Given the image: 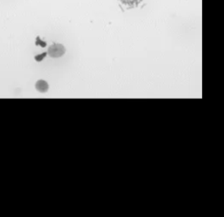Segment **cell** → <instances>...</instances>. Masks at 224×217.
I'll return each mask as SVG.
<instances>
[{"label":"cell","mask_w":224,"mask_h":217,"mask_svg":"<svg viewBox=\"0 0 224 217\" xmlns=\"http://www.w3.org/2000/svg\"><path fill=\"white\" fill-rule=\"evenodd\" d=\"M65 53V47L61 44H54L48 48V54L53 58H58Z\"/></svg>","instance_id":"1"},{"label":"cell","mask_w":224,"mask_h":217,"mask_svg":"<svg viewBox=\"0 0 224 217\" xmlns=\"http://www.w3.org/2000/svg\"><path fill=\"white\" fill-rule=\"evenodd\" d=\"M39 43V44H40V45H41L42 46H46V44H45L44 42H41V41L39 40V38H37V43H36V44L38 45Z\"/></svg>","instance_id":"4"},{"label":"cell","mask_w":224,"mask_h":217,"mask_svg":"<svg viewBox=\"0 0 224 217\" xmlns=\"http://www.w3.org/2000/svg\"><path fill=\"white\" fill-rule=\"evenodd\" d=\"M36 89L39 92H47L48 89V84L47 82H45L43 80H40V81H38L36 82Z\"/></svg>","instance_id":"2"},{"label":"cell","mask_w":224,"mask_h":217,"mask_svg":"<svg viewBox=\"0 0 224 217\" xmlns=\"http://www.w3.org/2000/svg\"><path fill=\"white\" fill-rule=\"evenodd\" d=\"M122 3H123L126 6H129L130 7H134L138 6L142 0H120Z\"/></svg>","instance_id":"3"}]
</instances>
